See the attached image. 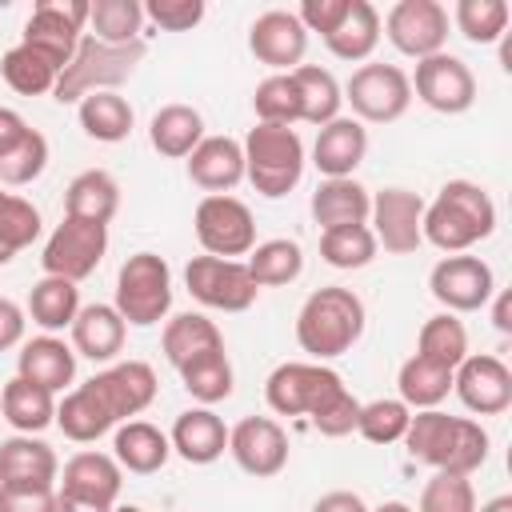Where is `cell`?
I'll return each instance as SVG.
<instances>
[{"mask_svg":"<svg viewBox=\"0 0 512 512\" xmlns=\"http://www.w3.org/2000/svg\"><path fill=\"white\" fill-rule=\"evenodd\" d=\"M108 512H144V508H140V504H112Z\"/></svg>","mask_w":512,"mask_h":512,"instance_id":"61","label":"cell"},{"mask_svg":"<svg viewBox=\"0 0 512 512\" xmlns=\"http://www.w3.org/2000/svg\"><path fill=\"white\" fill-rule=\"evenodd\" d=\"M408 420H412V408L404 400H372V404H360L356 432L368 444H396V440H404Z\"/></svg>","mask_w":512,"mask_h":512,"instance_id":"48","label":"cell"},{"mask_svg":"<svg viewBox=\"0 0 512 512\" xmlns=\"http://www.w3.org/2000/svg\"><path fill=\"white\" fill-rule=\"evenodd\" d=\"M56 512H108V508L92 504V500H80V496H68V492H56Z\"/></svg>","mask_w":512,"mask_h":512,"instance_id":"57","label":"cell"},{"mask_svg":"<svg viewBox=\"0 0 512 512\" xmlns=\"http://www.w3.org/2000/svg\"><path fill=\"white\" fill-rule=\"evenodd\" d=\"M416 356L432 360V364H444L456 372V364L468 356V328L452 316V312H436L420 324V336H416Z\"/></svg>","mask_w":512,"mask_h":512,"instance_id":"42","label":"cell"},{"mask_svg":"<svg viewBox=\"0 0 512 512\" xmlns=\"http://www.w3.org/2000/svg\"><path fill=\"white\" fill-rule=\"evenodd\" d=\"M228 452L248 476L268 480L288 464V432L272 416H244L236 428H228Z\"/></svg>","mask_w":512,"mask_h":512,"instance_id":"19","label":"cell"},{"mask_svg":"<svg viewBox=\"0 0 512 512\" xmlns=\"http://www.w3.org/2000/svg\"><path fill=\"white\" fill-rule=\"evenodd\" d=\"M184 284L192 300L216 312H248L256 304V284L244 268V260H220V256H192L184 268Z\"/></svg>","mask_w":512,"mask_h":512,"instance_id":"13","label":"cell"},{"mask_svg":"<svg viewBox=\"0 0 512 512\" xmlns=\"http://www.w3.org/2000/svg\"><path fill=\"white\" fill-rule=\"evenodd\" d=\"M248 52H252L260 64L276 68V72H292V68L304 64L308 32H304V24L296 20V12H288V8H268V12H260V16L252 20V28H248Z\"/></svg>","mask_w":512,"mask_h":512,"instance_id":"20","label":"cell"},{"mask_svg":"<svg viewBox=\"0 0 512 512\" xmlns=\"http://www.w3.org/2000/svg\"><path fill=\"white\" fill-rule=\"evenodd\" d=\"M0 416L24 432V436H36L44 432L48 424H56V396L40 384H28L24 376H12L0 392Z\"/></svg>","mask_w":512,"mask_h":512,"instance_id":"32","label":"cell"},{"mask_svg":"<svg viewBox=\"0 0 512 512\" xmlns=\"http://www.w3.org/2000/svg\"><path fill=\"white\" fill-rule=\"evenodd\" d=\"M396 388H400L396 400H404L408 408H416V412L436 408V404L452 392V368L432 364V360H424V356H408V360L400 364Z\"/></svg>","mask_w":512,"mask_h":512,"instance_id":"38","label":"cell"},{"mask_svg":"<svg viewBox=\"0 0 512 512\" xmlns=\"http://www.w3.org/2000/svg\"><path fill=\"white\" fill-rule=\"evenodd\" d=\"M480 512H512V496H492L488 504H480Z\"/></svg>","mask_w":512,"mask_h":512,"instance_id":"59","label":"cell"},{"mask_svg":"<svg viewBox=\"0 0 512 512\" xmlns=\"http://www.w3.org/2000/svg\"><path fill=\"white\" fill-rule=\"evenodd\" d=\"M188 180L208 196H224L244 180V148L232 136H204L188 156Z\"/></svg>","mask_w":512,"mask_h":512,"instance_id":"23","label":"cell"},{"mask_svg":"<svg viewBox=\"0 0 512 512\" xmlns=\"http://www.w3.org/2000/svg\"><path fill=\"white\" fill-rule=\"evenodd\" d=\"M36 236H40V212L32 208V200L0 188V268L12 264L16 252H24Z\"/></svg>","mask_w":512,"mask_h":512,"instance_id":"44","label":"cell"},{"mask_svg":"<svg viewBox=\"0 0 512 512\" xmlns=\"http://www.w3.org/2000/svg\"><path fill=\"white\" fill-rule=\"evenodd\" d=\"M292 80H296V92H300V120L324 128L328 120L340 116L344 96H340V84H336V76L328 68L300 64V68H292Z\"/></svg>","mask_w":512,"mask_h":512,"instance_id":"39","label":"cell"},{"mask_svg":"<svg viewBox=\"0 0 512 512\" xmlns=\"http://www.w3.org/2000/svg\"><path fill=\"white\" fill-rule=\"evenodd\" d=\"M404 444L416 460L432 464L436 472H456V476H472L488 460V432L480 428V420L448 416L440 408L416 412L408 420Z\"/></svg>","mask_w":512,"mask_h":512,"instance_id":"4","label":"cell"},{"mask_svg":"<svg viewBox=\"0 0 512 512\" xmlns=\"http://www.w3.org/2000/svg\"><path fill=\"white\" fill-rule=\"evenodd\" d=\"M364 152H368L364 124L356 116H336L316 132L312 164H316V172H324V180H340L364 164Z\"/></svg>","mask_w":512,"mask_h":512,"instance_id":"22","label":"cell"},{"mask_svg":"<svg viewBox=\"0 0 512 512\" xmlns=\"http://www.w3.org/2000/svg\"><path fill=\"white\" fill-rule=\"evenodd\" d=\"M368 220H372L376 244H384V252H392V256H408L424 244V232H420L424 200L412 188H380L372 196Z\"/></svg>","mask_w":512,"mask_h":512,"instance_id":"18","label":"cell"},{"mask_svg":"<svg viewBox=\"0 0 512 512\" xmlns=\"http://www.w3.org/2000/svg\"><path fill=\"white\" fill-rule=\"evenodd\" d=\"M420 232L432 248L456 256L496 232V204L476 180H448L432 204H424Z\"/></svg>","mask_w":512,"mask_h":512,"instance_id":"3","label":"cell"},{"mask_svg":"<svg viewBox=\"0 0 512 512\" xmlns=\"http://www.w3.org/2000/svg\"><path fill=\"white\" fill-rule=\"evenodd\" d=\"M120 484H124V468L108 452H92V448L88 452H76L64 464V476H60V492L80 496V500H92V504H104V508L116 504Z\"/></svg>","mask_w":512,"mask_h":512,"instance_id":"26","label":"cell"},{"mask_svg":"<svg viewBox=\"0 0 512 512\" xmlns=\"http://www.w3.org/2000/svg\"><path fill=\"white\" fill-rule=\"evenodd\" d=\"M368 512H412V508H408L404 500H384L380 508H368Z\"/></svg>","mask_w":512,"mask_h":512,"instance_id":"60","label":"cell"},{"mask_svg":"<svg viewBox=\"0 0 512 512\" xmlns=\"http://www.w3.org/2000/svg\"><path fill=\"white\" fill-rule=\"evenodd\" d=\"M104 252H108V224L64 216L40 252V268H44V276H60V280L80 284L100 268Z\"/></svg>","mask_w":512,"mask_h":512,"instance_id":"9","label":"cell"},{"mask_svg":"<svg viewBox=\"0 0 512 512\" xmlns=\"http://www.w3.org/2000/svg\"><path fill=\"white\" fill-rule=\"evenodd\" d=\"M80 312V288L72 280H60V276H40L28 292V316L32 324H40L48 336L60 332V328H72Z\"/></svg>","mask_w":512,"mask_h":512,"instance_id":"36","label":"cell"},{"mask_svg":"<svg viewBox=\"0 0 512 512\" xmlns=\"http://www.w3.org/2000/svg\"><path fill=\"white\" fill-rule=\"evenodd\" d=\"M144 52H148L144 40L116 48V44H100L96 36H84L80 48H76V56L68 60V68L56 76L52 96L60 104H80L92 92H112L116 84H124L140 68Z\"/></svg>","mask_w":512,"mask_h":512,"instance_id":"6","label":"cell"},{"mask_svg":"<svg viewBox=\"0 0 512 512\" xmlns=\"http://www.w3.org/2000/svg\"><path fill=\"white\" fill-rule=\"evenodd\" d=\"M248 276L256 288H280V284H292L300 272H304V252L296 240L288 236H276V240H264L248 252L244 260Z\"/></svg>","mask_w":512,"mask_h":512,"instance_id":"37","label":"cell"},{"mask_svg":"<svg viewBox=\"0 0 512 512\" xmlns=\"http://www.w3.org/2000/svg\"><path fill=\"white\" fill-rule=\"evenodd\" d=\"M84 24H88V0H40L24 24L20 44L44 52L64 72L84 40Z\"/></svg>","mask_w":512,"mask_h":512,"instance_id":"12","label":"cell"},{"mask_svg":"<svg viewBox=\"0 0 512 512\" xmlns=\"http://www.w3.org/2000/svg\"><path fill=\"white\" fill-rule=\"evenodd\" d=\"M452 20L468 44H496L508 32L512 8L504 0H456Z\"/></svg>","mask_w":512,"mask_h":512,"instance_id":"45","label":"cell"},{"mask_svg":"<svg viewBox=\"0 0 512 512\" xmlns=\"http://www.w3.org/2000/svg\"><path fill=\"white\" fill-rule=\"evenodd\" d=\"M144 24V4L140 0H92L88 4V36L100 44H136Z\"/></svg>","mask_w":512,"mask_h":512,"instance_id":"41","label":"cell"},{"mask_svg":"<svg viewBox=\"0 0 512 512\" xmlns=\"http://www.w3.org/2000/svg\"><path fill=\"white\" fill-rule=\"evenodd\" d=\"M120 208V184L112 172L104 168H84L80 176H72V184L64 188V216L76 220H92V224H108Z\"/></svg>","mask_w":512,"mask_h":512,"instance_id":"31","label":"cell"},{"mask_svg":"<svg viewBox=\"0 0 512 512\" xmlns=\"http://www.w3.org/2000/svg\"><path fill=\"white\" fill-rule=\"evenodd\" d=\"M312 512H368V504H364L356 492L336 488V492H324V496L312 504Z\"/></svg>","mask_w":512,"mask_h":512,"instance_id":"56","label":"cell"},{"mask_svg":"<svg viewBox=\"0 0 512 512\" xmlns=\"http://www.w3.org/2000/svg\"><path fill=\"white\" fill-rule=\"evenodd\" d=\"M428 292L436 296V304H444V312H480L492 296H496V276L480 256L456 252L432 264L428 272Z\"/></svg>","mask_w":512,"mask_h":512,"instance_id":"15","label":"cell"},{"mask_svg":"<svg viewBox=\"0 0 512 512\" xmlns=\"http://www.w3.org/2000/svg\"><path fill=\"white\" fill-rule=\"evenodd\" d=\"M508 316H512V296H508V292H500V296H496V304H492V324H496L500 332H512V320H508Z\"/></svg>","mask_w":512,"mask_h":512,"instance_id":"58","label":"cell"},{"mask_svg":"<svg viewBox=\"0 0 512 512\" xmlns=\"http://www.w3.org/2000/svg\"><path fill=\"white\" fill-rule=\"evenodd\" d=\"M344 12H348V0H304L300 12H296V20L304 24V32H320V40H324V36L336 32V24L344 20Z\"/></svg>","mask_w":512,"mask_h":512,"instance_id":"52","label":"cell"},{"mask_svg":"<svg viewBox=\"0 0 512 512\" xmlns=\"http://www.w3.org/2000/svg\"><path fill=\"white\" fill-rule=\"evenodd\" d=\"M148 140L160 156L188 160L192 148L204 140V116L192 104H164L148 124Z\"/></svg>","mask_w":512,"mask_h":512,"instance_id":"33","label":"cell"},{"mask_svg":"<svg viewBox=\"0 0 512 512\" xmlns=\"http://www.w3.org/2000/svg\"><path fill=\"white\" fill-rule=\"evenodd\" d=\"M144 16L164 32H192L204 20V0H148Z\"/></svg>","mask_w":512,"mask_h":512,"instance_id":"51","label":"cell"},{"mask_svg":"<svg viewBox=\"0 0 512 512\" xmlns=\"http://www.w3.org/2000/svg\"><path fill=\"white\" fill-rule=\"evenodd\" d=\"M264 400L276 416H308L320 436H348L360 416V400L344 388L340 372L308 360L276 364L264 380Z\"/></svg>","mask_w":512,"mask_h":512,"instance_id":"2","label":"cell"},{"mask_svg":"<svg viewBox=\"0 0 512 512\" xmlns=\"http://www.w3.org/2000/svg\"><path fill=\"white\" fill-rule=\"evenodd\" d=\"M24 136H28V120L12 108H0V156H8Z\"/></svg>","mask_w":512,"mask_h":512,"instance_id":"55","label":"cell"},{"mask_svg":"<svg viewBox=\"0 0 512 512\" xmlns=\"http://www.w3.org/2000/svg\"><path fill=\"white\" fill-rule=\"evenodd\" d=\"M44 168H48V140H44V132L28 128V136L8 156H0V188H24Z\"/></svg>","mask_w":512,"mask_h":512,"instance_id":"49","label":"cell"},{"mask_svg":"<svg viewBox=\"0 0 512 512\" xmlns=\"http://www.w3.org/2000/svg\"><path fill=\"white\" fill-rule=\"evenodd\" d=\"M312 220L320 224V232L328 228H344V224H368V208H372V192L352 180V176H340V180H320L316 192H312Z\"/></svg>","mask_w":512,"mask_h":512,"instance_id":"28","label":"cell"},{"mask_svg":"<svg viewBox=\"0 0 512 512\" xmlns=\"http://www.w3.org/2000/svg\"><path fill=\"white\" fill-rule=\"evenodd\" d=\"M164 356L176 372H184L188 364H196L200 356H212V352H224V336L216 328V320L200 316V312H180L164 324Z\"/></svg>","mask_w":512,"mask_h":512,"instance_id":"29","label":"cell"},{"mask_svg":"<svg viewBox=\"0 0 512 512\" xmlns=\"http://www.w3.org/2000/svg\"><path fill=\"white\" fill-rule=\"evenodd\" d=\"M172 456V444L168 436L148 424V420H124L112 436V460L124 468V472H136V476H152L168 464Z\"/></svg>","mask_w":512,"mask_h":512,"instance_id":"30","label":"cell"},{"mask_svg":"<svg viewBox=\"0 0 512 512\" xmlns=\"http://www.w3.org/2000/svg\"><path fill=\"white\" fill-rule=\"evenodd\" d=\"M252 108H256V124L292 128L300 120V92H296L292 72H272L268 80H260L252 92Z\"/></svg>","mask_w":512,"mask_h":512,"instance_id":"46","label":"cell"},{"mask_svg":"<svg viewBox=\"0 0 512 512\" xmlns=\"http://www.w3.org/2000/svg\"><path fill=\"white\" fill-rule=\"evenodd\" d=\"M168 444L188 464H212L228 452V428L212 408L200 404V408H188V412L176 416V424L168 432Z\"/></svg>","mask_w":512,"mask_h":512,"instance_id":"25","label":"cell"},{"mask_svg":"<svg viewBox=\"0 0 512 512\" xmlns=\"http://www.w3.org/2000/svg\"><path fill=\"white\" fill-rule=\"evenodd\" d=\"M452 392L476 416H500L512 404V372L492 352H468L452 372Z\"/></svg>","mask_w":512,"mask_h":512,"instance_id":"17","label":"cell"},{"mask_svg":"<svg viewBox=\"0 0 512 512\" xmlns=\"http://www.w3.org/2000/svg\"><path fill=\"white\" fill-rule=\"evenodd\" d=\"M184 388L192 400H200L204 408L220 404L232 396V364H228V352H212V356H200L196 364H188L180 372Z\"/></svg>","mask_w":512,"mask_h":512,"instance_id":"47","label":"cell"},{"mask_svg":"<svg viewBox=\"0 0 512 512\" xmlns=\"http://www.w3.org/2000/svg\"><path fill=\"white\" fill-rule=\"evenodd\" d=\"M384 36L404 56H436L448 40V8L440 0H396L384 20Z\"/></svg>","mask_w":512,"mask_h":512,"instance_id":"16","label":"cell"},{"mask_svg":"<svg viewBox=\"0 0 512 512\" xmlns=\"http://www.w3.org/2000/svg\"><path fill=\"white\" fill-rule=\"evenodd\" d=\"M0 512H56V488H0Z\"/></svg>","mask_w":512,"mask_h":512,"instance_id":"53","label":"cell"},{"mask_svg":"<svg viewBox=\"0 0 512 512\" xmlns=\"http://www.w3.org/2000/svg\"><path fill=\"white\" fill-rule=\"evenodd\" d=\"M376 236L368 224H344V228H328L320 232V256L324 264L352 272V268H368L376 260Z\"/></svg>","mask_w":512,"mask_h":512,"instance_id":"43","label":"cell"},{"mask_svg":"<svg viewBox=\"0 0 512 512\" xmlns=\"http://www.w3.org/2000/svg\"><path fill=\"white\" fill-rule=\"evenodd\" d=\"M24 308L16 304V300H8V296H0V352H8V348H16L20 340H24Z\"/></svg>","mask_w":512,"mask_h":512,"instance_id":"54","label":"cell"},{"mask_svg":"<svg viewBox=\"0 0 512 512\" xmlns=\"http://www.w3.org/2000/svg\"><path fill=\"white\" fill-rule=\"evenodd\" d=\"M0 76H4V84H8L12 92H20V96H44V92L56 88L60 68H56L44 52H36V48H28V44H16V48L4 52Z\"/></svg>","mask_w":512,"mask_h":512,"instance_id":"40","label":"cell"},{"mask_svg":"<svg viewBox=\"0 0 512 512\" xmlns=\"http://www.w3.org/2000/svg\"><path fill=\"white\" fill-rule=\"evenodd\" d=\"M340 96L352 104L360 124L364 120L368 124H392V120H400L408 112L412 84H408V72L396 68V64H360L348 76Z\"/></svg>","mask_w":512,"mask_h":512,"instance_id":"10","label":"cell"},{"mask_svg":"<svg viewBox=\"0 0 512 512\" xmlns=\"http://www.w3.org/2000/svg\"><path fill=\"white\" fill-rule=\"evenodd\" d=\"M420 512H476L472 480L456 472H436L420 492Z\"/></svg>","mask_w":512,"mask_h":512,"instance_id":"50","label":"cell"},{"mask_svg":"<svg viewBox=\"0 0 512 512\" xmlns=\"http://www.w3.org/2000/svg\"><path fill=\"white\" fill-rule=\"evenodd\" d=\"M240 148H244V176L260 196L280 200L300 184V176H304V140H300L296 128L256 124L244 136Z\"/></svg>","mask_w":512,"mask_h":512,"instance_id":"7","label":"cell"},{"mask_svg":"<svg viewBox=\"0 0 512 512\" xmlns=\"http://www.w3.org/2000/svg\"><path fill=\"white\" fill-rule=\"evenodd\" d=\"M196 240L204 248V256H220V260H236L248 256L256 248V220L252 208L236 196H204L196 204Z\"/></svg>","mask_w":512,"mask_h":512,"instance_id":"11","label":"cell"},{"mask_svg":"<svg viewBox=\"0 0 512 512\" xmlns=\"http://www.w3.org/2000/svg\"><path fill=\"white\" fill-rule=\"evenodd\" d=\"M76 116H80V128L100 140V144H120L132 136V124H136V112L132 104L120 96V92H92L76 104Z\"/></svg>","mask_w":512,"mask_h":512,"instance_id":"35","label":"cell"},{"mask_svg":"<svg viewBox=\"0 0 512 512\" xmlns=\"http://www.w3.org/2000/svg\"><path fill=\"white\" fill-rule=\"evenodd\" d=\"M68 332H72V352L76 356H84L92 364H108L124 348L128 324H124V316L112 304H88V308L76 312Z\"/></svg>","mask_w":512,"mask_h":512,"instance_id":"27","label":"cell"},{"mask_svg":"<svg viewBox=\"0 0 512 512\" xmlns=\"http://www.w3.org/2000/svg\"><path fill=\"white\" fill-rule=\"evenodd\" d=\"M124 324L152 328L172 308V268L156 252H132L116 272V304Z\"/></svg>","mask_w":512,"mask_h":512,"instance_id":"8","label":"cell"},{"mask_svg":"<svg viewBox=\"0 0 512 512\" xmlns=\"http://www.w3.org/2000/svg\"><path fill=\"white\" fill-rule=\"evenodd\" d=\"M324 44H328V52L336 60H348V64L352 60H368L376 52V44H380V12L368 0H348L344 20L336 24L332 36H324Z\"/></svg>","mask_w":512,"mask_h":512,"instance_id":"34","label":"cell"},{"mask_svg":"<svg viewBox=\"0 0 512 512\" xmlns=\"http://www.w3.org/2000/svg\"><path fill=\"white\" fill-rule=\"evenodd\" d=\"M364 320H368L364 300L352 288H340V284L316 288L296 312V344L316 364L336 360L364 336Z\"/></svg>","mask_w":512,"mask_h":512,"instance_id":"5","label":"cell"},{"mask_svg":"<svg viewBox=\"0 0 512 512\" xmlns=\"http://www.w3.org/2000/svg\"><path fill=\"white\" fill-rule=\"evenodd\" d=\"M408 84L420 96V104H428L440 116H460L476 104V76L452 52H436V56L416 60V76H408Z\"/></svg>","mask_w":512,"mask_h":512,"instance_id":"14","label":"cell"},{"mask_svg":"<svg viewBox=\"0 0 512 512\" xmlns=\"http://www.w3.org/2000/svg\"><path fill=\"white\" fill-rule=\"evenodd\" d=\"M60 476L56 452L36 436H8L0 444V488H52Z\"/></svg>","mask_w":512,"mask_h":512,"instance_id":"21","label":"cell"},{"mask_svg":"<svg viewBox=\"0 0 512 512\" xmlns=\"http://www.w3.org/2000/svg\"><path fill=\"white\" fill-rule=\"evenodd\" d=\"M16 376H24L28 384H40V388H48L56 396L76 376V352L60 336H48L44 332V336L20 344V352H16Z\"/></svg>","mask_w":512,"mask_h":512,"instance_id":"24","label":"cell"},{"mask_svg":"<svg viewBox=\"0 0 512 512\" xmlns=\"http://www.w3.org/2000/svg\"><path fill=\"white\" fill-rule=\"evenodd\" d=\"M156 388L160 384L152 364L144 360L112 364L92 380L76 384L72 392H64V400L56 404V428L76 444H92L120 420L140 416L156 400Z\"/></svg>","mask_w":512,"mask_h":512,"instance_id":"1","label":"cell"}]
</instances>
